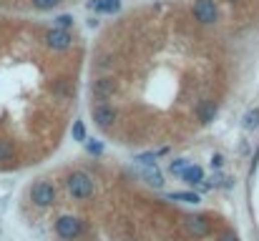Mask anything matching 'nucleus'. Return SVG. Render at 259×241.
Here are the masks:
<instances>
[{
	"label": "nucleus",
	"mask_w": 259,
	"mask_h": 241,
	"mask_svg": "<svg viewBox=\"0 0 259 241\" xmlns=\"http://www.w3.org/2000/svg\"><path fill=\"white\" fill-rule=\"evenodd\" d=\"M68 191L76 196V198H88L93 193V181L88 178V173L83 171H76L68 176Z\"/></svg>",
	"instance_id": "1"
},
{
	"label": "nucleus",
	"mask_w": 259,
	"mask_h": 241,
	"mask_svg": "<svg viewBox=\"0 0 259 241\" xmlns=\"http://www.w3.org/2000/svg\"><path fill=\"white\" fill-rule=\"evenodd\" d=\"M31 198L36 206H51L56 201V188L48 183V181H38L33 188H31Z\"/></svg>",
	"instance_id": "2"
},
{
	"label": "nucleus",
	"mask_w": 259,
	"mask_h": 241,
	"mask_svg": "<svg viewBox=\"0 0 259 241\" xmlns=\"http://www.w3.org/2000/svg\"><path fill=\"white\" fill-rule=\"evenodd\" d=\"M194 16H196L199 23H214L216 21L214 0H196V3H194Z\"/></svg>",
	"instance_id": "3"
},
{
	"label": "nucleus",
	"mask_w": 259,
	"mask_h": 241,
	"mask_svg": "<svg viewBox=\"0 0 259 241\" xmlns=\"http://www.w3.org/2000/svg\"><path fill=\"white\" fill-rule=\"evenodd\" d=\"M56 228H58V233H61L63 238H76L83 226H81V221H78L76 216H61L58 223H56Z\"/></svg>",
	"instance_id": "4"
},
{
	"label": "nucleus",
	"mask_w": 259,
	"mask_h": 241,
	"mask_svg": "<svg viewBox=\"0 0 259 241\" xmlns=\"http://www.w3.org/2000/svg\"><path fill=\"white\" fill-rule=\"evenodd\" d=\"M46 43H48L51 48H56V51H63V48L71 46V36H68L66 31H48V33H46Z\"/></svg>",
	"instance_id": "5"
},
{
	"label": "nucleus",
	"mask_w": 259,
	"mask_h": 241,
	"mask_svg": "<svg viewBox=\"0 0 259 241\" xmlns=\"http://www.w3.org/2000/svg\"><path fill=\"white\" fill-rule=\"evenodd\" d=\"M186 226H189V231H191L194 236H206L209 228H211L206 216H189V218H186Z\"/></svg>",
	"instance_id": "6"
},
{
	"label": "nucleus",
	"mask_w": 259,
	"mask_h": 241,
	"mask_svg": "<svg viewBox=\"0 0 259 241\" xmlns=\"http://www.w3.org/2000/svg\"><path fill=\"white\" fill-rule=\"evenodd\" d=\"M93 121L106 128V126H111V123L116 121V111L108 108V106H96V108H93Z\"/></svg>",
	"instance_id": "7"
},
{
	"label": "nucleus",
	"mask_w": 259,
	"mask_h": 241,
	"mask_svg": "<svg viewBox=\"0 0 259 241\" xmlns=\"http://www.w3.org/2000/svg\"><path fill=\"white\" fill-rule=\"evenodd\" d=\"M196 113H199V121H201V123H211L214 116H216V103H214V101H201L199 108H196Z\"/></svg>",
	"instance_id": "8"
},
{
	"label": "nucleus",
	"mask_w": 259,
	"mask_h": 241,
	"mask_svg": "<svg viewBox=\"0 0 259 241\" xmlns=\"http://www.w3.org/2000/svg\"><path fill=\"white\" fill-rule=\"evenodd\" d=\"M139 166H141V173L146 176V181H149L151 186H161V183H164V178H161L156 163H139Z\"/></svg>",
	"instance_id": "9"
},
{
	"label": "nucleus",
	"mask_w": 259,
	"mask_h": 241,
	"mask_svg": "<svg viewBox=\"0 0 259 241\" xmlns=\"http://www.w3.org/2000/svg\"><path fill=\"white\" fill-rule=\"evenodd\" d=\"M179 176H181L186 183H201V181H204V171H201L199 166H186Z\"/></svg>",
	"instance_id": "10"
},
{
	"label": "nucleus",
	"mask_w": 259,
	"mask_h": 241,
	"mask_svg": "<svg viewBox=\"0 0 259 241\" xmlns=\"http://www.w3.org/2000/svg\"><path fill=\"white\" fill-rule=\"evenodd\" d=\"M88 8H93L98 13H116L121 8V0H96V3H91Z\"/></svg>",
	"instance_id": "11"
},
{
	"label": "nucleus",
	"mask_w": 259,
	"mask_h": 241,
	"mask_svg": "<svg viewBox=\"0 0 259 241\" xmlns=\"http://www.w3.org/2000/svg\"><path fill=\"white\" fill-rule=\"evenodd\" d=\"M116 91V83L111 81V78H103V81H98L96 86H93V93L96 96H111Z\"/></svg>",
	"instance_id": "12"
},
{
	"label": "nucleus",
	"mask_w": 259,
	"mask_h": 241,
	"mask_svg": "<svg viewBox=\"0 0 259 241\" xmlns=\"http://www.w3.org/2000/svg\"><path fill=\"white\" fill-rule=\"evenodd\" d=\"M169 198L171 201H186V203H196L199 201V196L189 193V191H174V193H169Z\"/></svg>",
	"instance_id": "13"
},
{
	"label": "nucleus",
	"mask_w": 259,
	"mask_h": 241,
	"mask_svg": "<svg viewBox=\"0 0 259 241\" xmlns=\"http://www.w3.org/2000/svg\"><path fill=\"white\" fill-rule=\"evenodd\" d=\"M13 153H16L13 143H11V141H6V138H0V161H11V158H13Z\"/></svg>",
	"instance_id": "14"
},
{
	"label": "nucleus",
	"mask_w": 259,
	"mask_h": 241,
	"mask_svg": "<svg viewBox=\"0 0 259 241\" xmlns=\"http://www.w3.org/2000/svg\"><path fill=\"white\" fill-rule=\"evenodd\" d=\"M244 126H246V128H254V126H259V108H254V111H249V113H246V118H244Z\"/></svg>",
	"instance_id": "15"
},
{
	"label": "nucleus",
	"mask_w": 259,
	"mask_h": 241,
	"mask_svg": "<svg viewBox=\"0 0 259 241\" xmlns=\"http://www.w3.org/2000/svg\"><path fill=\"white\" fill-rule=\"evenodd\" d=\"M61 3V0H33V6L38 8V11H51V8H56Z\"/></svg>",
	"instance_id": "16"
},
{
	"label": "nucleus",
	"mask_w": 259,
	"mask_h": 241,
	"mask_svg": "<svg viewBox=\"0 0 259 241\" xmlns=\"http://www.w3.org/2000/svg\"><path fill=\"white\" fill-rule=\"evenodd\" d=\"M73 138H76V141H86V128H83L81 121L73 123Z\"/></svg>",
	"instance_id": "17"
},
{
	"label": "nucleus",
	"mask_w": 259,
	"mask_h": 241,
	"mask_svg": "<svg viewBox=\"0 0 259 241\" xmlns=\"http://www.w3.org/2000/svg\"><path fill=\"white\" fill-rule=\"evenodd\" d=\"M56 23H58L61 28H71V26H73V18H71V16H58Z\"/></svg>",
	"instance_id": "18"
},
{
	"label": "nucleus",
	"mask_w": 259,
	"mask_h": 241,
	"mask_svg": "<svg viewBox=\"0 0 259 241\" xmlns=\"http://www.w3.org/2000/svg\"><path fill=\"white\" fill-rule=\"evenodd\" d=\"M169 168H171V173H181V171L186 168V161H171Z\"/></svg>",
	"instance_id": "19"
},
{
	"label": "nucleus",
	"mask_w": 259,
	"mask_h": 241,
	"mask_svg": "<svg viewBox=\"0 0 259 241\" xmlns=\"http://www.w3.org/2000/svg\"><path fill=\"white\" fill-rule=\"evenodd\" d=\"M88 151H91V153H101V151H103V146H101L98 141H88Z\"/></svg>",
	"instance_id": "20"
},
{
	"label": "nucleus",
	"mask_w": 259,
	"mask_h": 241,
	"mask_svg": "<svg viewBox=\"0 0 259 241\" xmlns=\"http://www.w3.org/2000/svg\"><path fill=\"white\" fill-rule=\"evenodd\" d=\"M221 241H239V238H236V236H234L231 231H226V233L221 236Z\"/></svg>",
	"instance_id": "21"
},
{
	"label": "nucleus",
	"mask_w": 259,
	"mask_h": 241,
	"mask_svg": "<svg viewBox=\"0 0 259 241\" xmlns=\"http://www.w3.org/2000/svg\"><path fill=\"white\" fill-rule=\"evenodd\" d=\"M211 166H216V168H219V166H221V156H214V158H211Z\"/></svg>",
	"instance_id": "22"
},
{
	"label": "nucleus",
	"mask_w": 259,
	"mask_h": 241,
	"mask_svg": "<svg viewBox=\"0 0 259 241\" xmlns=\"http://www.w3.org/2000/svg\"><path fill=\"white\" fill-rule=\"evenodd\" d=\"M226 3H234V0H226Z\"/></svg>",
	"instance_id": "23"
}]
</instances>
